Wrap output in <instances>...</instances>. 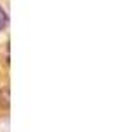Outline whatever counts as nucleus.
Returning a JSON list of instances; mask_svg holds the SVG:
<instances>
[{"label":"nucleus","instance_id":"obj_1","mask_svg":"<svg viewBox=\"0 0 126 132\" xmlns=\"http://www.w3.org/2000/svg\"><path fill=\"white\" fill-rule=\"evenodd\" d=\"M9 28V5L7 0H0V34Z\"/></svg>","mask_w":126,"mask_h":132}]
</instances>
